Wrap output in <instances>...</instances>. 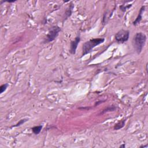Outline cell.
Listing matches in <instances>:
<instances>
[{"label": "cell", "instance_id": "cell-7", "mask_svg": "<svg viewBox=\"0 0 148 148\" xmlns=\"http://www.w3.org/2000/svg\"><path fill=\"white\" fill-rule=\"evenodd\" d=\"M125 119H123V120H120V122H119L117 123H116L114 126V130H120V128H122L125 126Z\"/></svg>", "mask_w": 148, "mask_h": 148}, {"label": "cell", "instance_id": "cell-12", "mask_svg": "<svg viewBox=\"0 0 148 148\" xmlns=\"http://www.w3.org/2000/svg\"><path fill=\"white\" fill-rule=\"evenodd\" d=\"M131 6H132V5H128V6H125L124 5H123L121 6V7H120V9L122 12H125V10L127 9L128 8H130Z\"/></svg>", "mask_w": 148, "mask_h": 148}, {"label": "cell", "instance_id": "cell-10", "mask_svg": "<svg viewBox=\"0 0 148 148\" xmlns=\"http://www.w3.org/2000/svg\"><path fill=\"white\" fill-rule=\"evenodd\" d=\"M8 87V83H5V84L2 85V86L0 87V93L2 94V93H4V92H5Z\"/></svg>", "mask_w": 148, "mask_h": 148}, {"label": "cell", "instance_id": "cell-13", "mask_svg": "<svg viewBox=\"0 0 148 148\" xmlns=\"http://www.w3.org/2000/svg\"><path fill=\"white\" fill-rule=\"evenodd\" d=\"M116 109V108L115 107H113V106H112V107H109L107 109H106V110H104V112H108V111H113V110H115Z\"/></svg>", "mask_w": 148, "mask_h": 148}, {"label": "cell", "instance_id": "cell-5", "mask_svg": "<svg viewBox=\"0 0 148 148\" xmlns=\"http://www.w3.org/2000/svg\"><path fill=\"white\" fill-rule=\"evenodd\" d=\"M80 41V36H77L76 37L75 40L72 41L70 43V52L72 55H75L76 53V50H77L78 45L79 42Z\"/></svg>", "mask_w": 148, "mask_h": 148}, {"label": "cell", "instance_id": "cell-1", "mask_svg": "<svg viewBox=\"0 0 148 148\" xmlns=\"http://www.w3.org/2000/svg\"><path fill=\"white\" fill-rule=\"evenodd\" d=\"M146 36L142 32H138L132 39V45L137 53L140 54L145 45Z\"/></svg>", "mask_w": 148, "mask_h": 148}, {"label": "cell", "instance_id": "cell-14", "mask_svg": "<svg viewBox=\"0 0 148 148\" xmlns=\"http://www.w3.org/2000/svg\"><path fill=\"white\" fill-rule=\"evenodd\" d=\"M125 144L122 145H121V146H120V148H125Z\"/></svg>", "mask_w": 148, "mask_h": 148}, {"label": "cell", "instance_id": "cell-6", "mask_svg": "<svg viewBox=\"0 0 148 148\" xmlns=\"http://www.w3.org/2000/svg\"><path fill=\"white\" fill-rule=\"evenodd\" d=\"M144 10H145V7H143H143H142L140 9V12H139V14L138 16H137V19H136L135 21L133 22V24H134V26H137L138 24L140 23V22L142 20V13L143 12V11H144Z\"/></svg>", "mask_w": 148, "mask_h": 148}, {"label": "cell", "instance_id": "cell-4", "mask_svg": "<svg viewBox=\"0 0 148 148\" xmlns=\"http://www.w3.org/2000/svg\"><path fill=\"white\" fill-rule=\"evenodd\" d=\"M130 36L129 31L125 30H121L115 35V39L119 44H123L128 40Z\"/></svg>", "mask_w": 148, "mask_h": 148}, {"label": "cell", "instance_id": "cell-11", "mask_svg": "<svg viewBox=\"0 0 148 148\" xmlns=\"http://www.w3.org/2000/svg\"><path fill=\"white\" fill-rule=\"evenodd\" d=\"M28 120L27 119H22V120H20V121H19V122L17 123L16 125H15V126L13 127H18V126H20V125H23V124L25 122H26Z\"/></svg>", "mask_w": 148, "mask_h": 148}, {"label": "cell", "instance_id": "cell-3", "mask_svg": "<svg viewBox=\"0 0 148 148\" xmlns=\"http://www.w3.org/2000/svg\"><path fill=\"white\" fill-rule=\"evenodd\" d=\"M61 31V28L57 26H53L49 30L48 34L46 37L45 39V43H49L52 42L56 39L59 35V32Z\"/></svg>", "mask_w": 148, "mask_h": 148}, {"label": "cell", "instance_id": "cell-9", "mask_svg": "<svg viewBox=\"0 0 148 148\" xmlns=\"http://www.w3.org/2000/svg\"><path fill=\"white\" fill-rule=\"evenodd\" d=\"M73 8H74V5H73L72 4H71V5L70 7V8L68 9V10H67L66 12H65V19H64V20H66L67 18H68L71 15L72 10Z\"/></svg>", "mask_w": 148, "mask_h": 148}, {"label": "cell", "instance_id": "cell-8", "mask_svg": "<svg viewBox=\"0 0 148 148\" xmlns=\"http://www.w3.org/2000/svg\"><path fill=\"white\" fill-rule=\"evenodd\" d=\"M42 125H38V126H35L33 128H32V131L34 134L37 135L39 134V132L41 131L42 128Z\"/></svg>", "mask_w": 148, "mask_h": 148}, {"label": "cell", "instance_id": "cell-2", "mask_svg": "<svg viewBox=\"0 0 148 148\" xmlns=\"http://www.w3.org/2000/svg\"><path fill=\"white\" fill-rule=\"evenodd\" d=\"M105 41L104 38H99L92 39L83 45L82 47V56H85L87 54L89 53L92 50V49L94 48L95 46L99 45L100 44H102Z\"/></svg>", "mask_w": 148, "mask_h": 148}]
</instances>
